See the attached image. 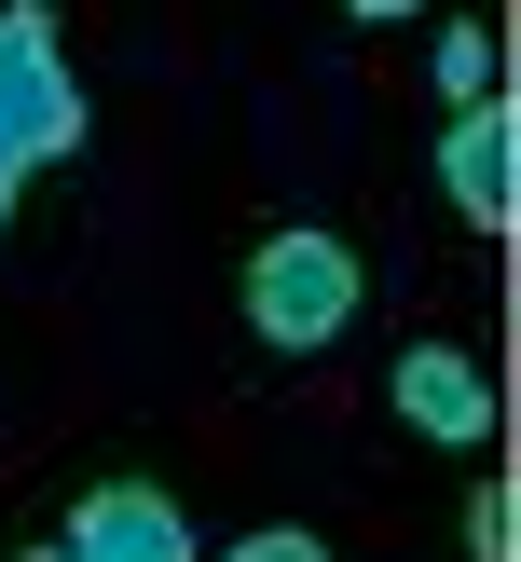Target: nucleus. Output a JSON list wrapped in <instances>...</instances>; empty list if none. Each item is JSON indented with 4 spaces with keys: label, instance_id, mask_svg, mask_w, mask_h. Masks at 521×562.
I'll return each mask as SVG.
<instances>
[{
    "label": "nucleus",
    "instance_id": "obj_9",
    "mask_svg": "<svg viewBox=\"0 0 521 562\" xmlns=\"http://www.w3.org/2000/svg\"><path fill=\"white\" fill-rule=\"evenodd\" d=\"M356 14H371V27H384V14H411V0H356Z\"/></svg>",
    "mask_w": 521,
    "mask_h": 562
},
{
    "label": "nucleus",
    "instance_id": "obj_6",
    "mask_svg": "<svg viewBox=\"0 0 521 562\" xmlns=\"http://www.w3.org/2000/svg\"><path fill=\"white\" fill-rule=\"evenodd\" d=\"M494 82H508V55H494V27H439V97H453V110H480Z\"/></svg>",
    "mask_w": 521,
    "mask_h": 562
},
{
    "label": "nucleus",
    "instance_id": "obj_7",
    "mask_svg": "<svg viewBox=\"0 0 521 562\" xmlns=\"http://www.w3.org/2000/svg\"><path fill=\"white\" fill-rule=\"evenodd\" d=\"M466 562H508V494H494V481L466 494Z\"/></svg>",
    "mask_w": 521,
    "mask_h": 562
},
{
    "label": "nucleus",
    "instance_id": "obj_5",
    "mask_svg": "<svg viewBox=\"0 0 521 562\" xmlns=\"http://www.w3.org/2000/svg\"><path fill=\"white\" fill-rule=\"evenodd\" d=\"M508 97H480V110H453V137H439V192H453L480 234H508Z\"/></svg>",
    "mask_w": 521,
    "mask_h": 562
},
{
    "label": "nucleus",
    "instance_id": "obj_2",
    "mask_svg": "<svg viewBox=\"0 0 521 562\" xmlns=\"http://www.w3.org/2000/svg\"><path fill=\"white\" fill-rule=\"evenodd\" d=\"M356 247L343 234H261V261H247V329H261L274 357H316L329 329L356 316Z\"/></svg>",
    "mask_w": 521,
    "mask_h": 562
},
{
    "label": "nucleus",
    "instance_id": "obj_8",
    "mask_svg": "<svg viewBox=\"0 0 521 562\" xmlns=\"http://www.w3.org/2000/svg\"><path fill=\"white\" fill-rule=\"evenodd\" d=\"M219 562H329L316 536H247V549H219Z\"/></svg>",
    "mask_w": 521,
    "mask_h": 562
},
{
    "label": "nucleus",
    "instance_id": "obj_1",
    "mask_svg": "<svg viewBox=\"0 0 521 562\" xmlns=\"http://www.w3.org/2000/svg\"><path fill=\"white\" fill-rule=\"evenodd\" d=\"M69 151H82V82H69V55H55L42 0H0V165L42 179V165H69Z\"/></svg>",
    "mask_w": 521,
    "mask_h": 562
},
{
    "label": "nucleus",
    "instance_id": "obj_4",
    "mask_svg": "<svg viewBox=\"0 0 521 562\" xmlns=\"http://www.w3.org/2000/svg\"><path fill=\"white\" fill-rule=\"evenodd\" d=\"M398 426H411V439H453V453H466V439H494L480 357H466V344H411V357H398Z\"/></svg>",
    "mask_w": 521,
    "mask_h": 562
},
{
    "label": "nucleus",
    "instance_id": "obj_3",
    "mask_svg": "<svg viewBox=\"0 0 521 562\" xmlns=\"http://www.w3.org/2000/svg\"><path fill=\"white\" fill-rule=\"evenodd\" d=\"M27 562H206V549H192V521L151 481H97L69 508V536H27Z\"/></svg>",
    "mask_w": 521,
    "mask_h": 562
}]
</instances>
